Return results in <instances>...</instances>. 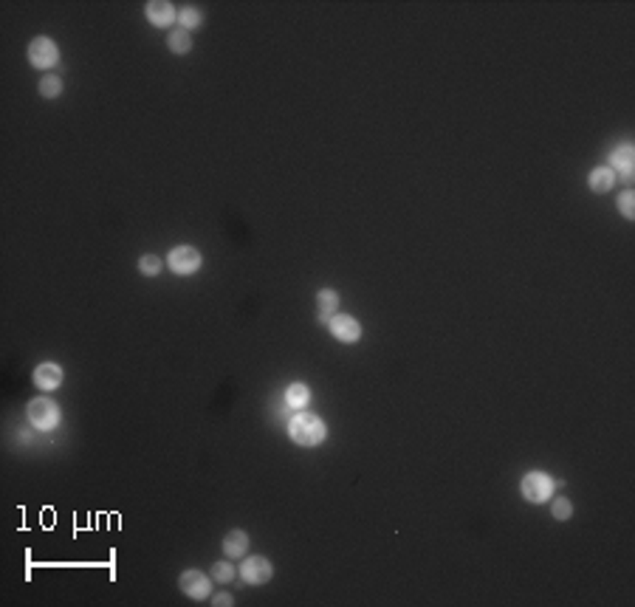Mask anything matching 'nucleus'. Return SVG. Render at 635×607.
Wrapping results in <instances>:
<instances>
[{
  "mask_svg": "<svg viewBox=\"0 0 635 607\" xmlns=\"http://www.w3.org/2000/svg\"><path fill=\"white\" fill-rule=\"evenodd\" d=\"M167 49L172 51V54H189L192 51V37H189V32H184V29H175V32H169L167 34Z\"/></svg>",
  "mask_w": 635,
  "mask_h": 607,
  "instance_id": "16",
  "label": "nucleus"
},
{
  "mask_svg": "<svg viewBox=\"0 0 635 607\" xmlns=\"http://www.w3.org/2000/svg\"><path fill=\"white\" fill-rule=\"evenodd\" d=\"M29 63H32L34 68H40V71L54 68V65L60 63V49H57V43H54L51 37H37V40H32V46H29Z\"/></svg>",
  "mask_w": 635,
  "mask_h": 607,
  "instance_id": "5",
  "label": "nucleus"
},
{
  "mask_svg": "<svg viewBox=\"0 0 635 607\" xmlns=\"http://www.w3.org/2000/svg\"><path fill=\"white\" fill-rule=\"evenodd\" d=\"M144 15L155 29H169L178 20V12L169 0H150V4L144 6Z\"/></svg>",
  "mask_w": 635,
  "mask_h": 607,
  "instance_id": "9",
  "label": "nucleus"
},
{
  "mask_svg": "<svg viewBox=\"0 0 635 607\" xmlns=\"http://www.w3.org/2000/svg\"><path fill=\"white\" fill-rule=\"evenodd\" d=\"M240 576L246 584H266L274 576V568L266 556H246L240 562Z\"/></svg>",
  "mask_w": 635,
  "mask_h": 607,
  "instance_id": "8",
  "label": "nucleus"
},
{
  "mask_svg": "<svg viewBox=\"0 0 635 607\" xmlns=\"http://www.w3.org/2000/svg\"><path fill=\"white\" fill-rule=\"evenodd\" d=\"M161 257H155V255H144L141 260H139V271L144 274V277H155V274H161Z\"/></svg>",
  "mask_w": 635,
  "mask_h": 607,
  "instance_id": "21",
  "label": "nucleus"
},
{
  "mask_svg": "<svg viewBox=\"0 0 635 607\" xmlns=\"http://www.w3.org/2000/svg\"><path fill=\"white\" fill-rule=\"evenodd\" d=\"M209 576H212V579H215V582H221V584L232 582V579H235V568H232L229 556H226V559H221V562H215V565H212Z\"/></svg>",
  "mask_w": 635,
  "mask_h": 607,
  "instance_id": "19",
  "label": "nucleus"
},
{
  "mask_svg": "<svg viewBox=\"0 0 635 607\" xmlns=\"http://www.w3.org/2000/svg\"><path fill=\"white\" fill-rule=\"evenodd\" d=\"M610 161H612V172L618 170L627 181L632 178V170H635V147L629 144V141H624V144H618L615 150H612V155H610Z\"/></svg>",
  "mask_w": 635,
  "mask_h": 607,
  "instance_id": "11",
  "label": "nucleus"
},
{
  "mask_svg": "<svg viewBox=\"0 0 635 607\" xmlns=\"http://www.w3.org/2000/svg\"><path fill=\"white\" fill-rule=\"evenodd\" d=\"M308 404H311V387L302 384V381L288 384V390H286V407L288 410H305Z\"/></svg>",
  "mask_w": 635,
  "mask_h": 607,
  "instance_id": "12",
  "label": "nucleus"
},
{
  "mask_svg": "<svg viewBox=\"0 0 635 607\" xmlns=\"http://www.w3.org/2000/svg\"><path fill=\"white\" fill-rule=\"evenodd\" d=\"M288 435H291V441L297 447H319L328 438V427H325V421L319 416L297 410L288 418Z\"/></svg>",
  "mask_w": 635,
  "mask_h": 607,
  "instance_id": "1",
  "label": "nucleus"
},
{
  "mask_svg": "<svg viewBox=\"0 0 635 607\" xmlns=\"http://www.w3.org/2000/svg\"><path fill=\"white\" fill-rule=\"evenodd\" d=\"M178 587L184 590V596L203 601V599L212 596V576H206L203 570H184L181 579H178Z\"/></svg>",
  "mask_w": 635,
  "mask_h": 607,
  "instance_id": "6",
  "label": "nucleus"
},
{
  "mask_svg": "<svg viewBox=\"0 0 635 607\" xmlns=\"http://www.w3.org/2000/svg\"><path fill=\"white\" fill-rule=\"evenodd\" d=\"M60 94H63V79L57 74H46L40 79V96L43 99H57Z\"/></svg>",
  "mask_w": 635,
  "mask_h": 607,
  "instance_id": "18",
  "label": "nucleus"
},
{
  "mask_svg": "<svg viewBox=\"0 0 635 607\" xmlns=\"http://www.w3.org/2000/svg\"><path fill=\"white\" fill-rule=\"evenodd\" d=\"M316 305H319V322L328 325V319H331L333 314H339V294H336L333 288H322V291L316 294Z\"/></svg>",
  "mask_w": 635,
  "mask_h": 607,
  "instance_id": "14",
  "label": "nucleus"
},
{
  "mask_svg": "<svg viewBox=\"0 0 635 607\" xmlns=\"http://www.w3.org/2000/svg\"><path fill=\"white\" fill-rule=\"evenodd\" d=\"M553 489H556V483L545 472H528L522 478V483H520V492H522V497L528 503H545V500H551L553 497Z\"/></svg>",
  "mask_w": 635,
  "mask_h": 607,
  "instance_id": "4",
  "label": "nucleus"
},
{
  "mask_svg": "<svg viewBox=\"0 0 635 607\" xmlns=\"http://www.w3.org/2000/svg\"><path fill=\"white\" fill-rule=\"evenodd\" d=\"M178 20H181V29H184V32H195V29H200L203 15H200L195 6H184V9L178 12Z\"/></svg>",
  "mask_w": 635,
  "mask_h": 607,
  "instance_id": "17",
  "label": "nucleus"
},
{
  "mask_svg": "<svg viewBox=\"0 0 635 607\" xmlns=\"http://www.w3.org/2000/svg\"><path fill=\"white\" fill-rule=\"evenodd\" d=\"M587 184H590V189L598 192V195H601V192H610L612 184H615V172H612L610 167H596V170H590Z\"/></svg>",
  "mask_w": 635,
  "mask_h": 607,
  "instance_id": "15",
  "label": "nucleus"
},
{
  "mask_svg": "<svg viewBox=\"0 0 635 607\" xmlns=\"http://www.w3.org/2000/svg\"><path fill=\"white\" fill-rule=\"evenodd\" d=\"M618 210H621V215L627 221H635V192L632 189H627V192L618 195Z\"/></svg>",
  "mask_w": 635,
  "mask_h": 607,
  "instance_id": "20",
  "label": "nucleus"
},
{
  "mask_svg": "<svg viewBox=\"0 0 635 607\" xmlns=\"http://www.w3.org/2000/svg\"><path fill=\"white\" fill-rule=\"evenodd\" d=\"M246 551H249V537H246V531L235 528V531H229V534L224 537V554H226L229 559H240Z\"/></svg>",
  "mask_w": 635,
  "mask_h": 607,
  "instance_id": "13",
  "label": "nucleus"
},
{
  "mask_svg": "<svg viewBox=\"0 0 635 607\" xmlns=\"http://www.w3.org/2000/svg\"><path fill=\"white\" fill-rule=\"evenodd\" d=\"M328 328H331L333 339H339L342 345H353V342L361 339V325H359V319L350 317V314H333V317L328 319Z\"/></svg>",
  "mask_w": 635,
  "mask_h": 607,
  "instance_id": "7",
  "label": "nucleus"
},
{
  "mask_svg": "<svg viewBox=\"0 0 635 607\" xmlns=\"http://www.w3.org/2000/svg\"><path fill=\"white\" fill-rule=\"evenodd\" d=\"M551 511H553L556 520H570V517H573V503H570L567 497H556V500L551 503Z\"/></svg>",
  "mask_w": 635,
  "mask_h": 607,
  "instance_id": "22",
  "label": "nucleus"
},
{
  "mask_svg": "<svg viewBox=\"0 0 635 607\" xmlns=\"http://www.w3.org/2000/svg\"><path fill=\"white\" fill-rule=\"evenodd\" d=\"M212 604H218V607H226V604H229V607H232V604H235V599H232L229 593H218L215 599H212Z\"/></svg>",
  "mask_w": 635,
  "mask_h": 607,
  "instance_id": "23",
  "label": "nucleus"
},
{
  "mask_svg": "<svg viewBox=\"0 0 635 607\" xmlns=\"http://www.w3.org/2000/svg\"><path fill=\"white\" fill-rule=\"evenodd\" d=\"M26 418H29V424H32L34 430L49 433V430L60 427L63 413H60V404H57L54 398H49V395H37V398H32V401H29V407H26Z\"/></svg>",
  "mask_w": 635,
  "mask_h": 607,
  "instance_id": "2",
  "label": "nucleus"
},
{
  "mask_svg": "<svg viewBox=\"0 0 635 607\" xmlns=\"http://www.w3.org/2000/svg\"><path fill=\"white\" fill-rule=\"evenodd\" d=\"M34 384H37V390H43V392H54V390L63 384V367L54 364V362L37 364V367H34Z\"/></svg>",
  "mask_w": 635,
  "mask_h": 607,
  "instance_id": "10",
  "label": "nucleus"
},
{
  "mask_svg": "<svg viewBox=\"0 0 635 607\" xmlns=\"http://www.w3.org/2000/svg\"><path fill=\"white\" fill-rule=\"evenodd\" d=\"M167 269L172 271V274H178V277H189V274H195L198 269H200V263H203V257H200V252L195 249V246H175L169 255H167Z\"/></svg>",
  "mask_w": 635,
  "mask_h": 607,
  "instance_id": "3",
  "label": "nucleus"
}]
</instances>
